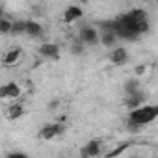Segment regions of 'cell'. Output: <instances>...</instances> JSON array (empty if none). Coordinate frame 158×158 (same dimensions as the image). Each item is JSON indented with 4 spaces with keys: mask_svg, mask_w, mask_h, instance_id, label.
Here are the masks:
<instances>
[{
    "mask_svg": "<svg viewBox=\"0 0 158 158\" xmlns=\"http://www.w3.org/2000/svg\"><path fill=\"white\" fill-rule=\"evenodd\" d=\"M156 117H158V106H152V104H145L143 102L141 106L130 110L128 123L130 125H136V127H145V125L152 123Z\"/></svg>",
    "mask_w": 158,
    "mask_h": 158,
    "instance_id": "obj_1",
    "label": "cell"
},
{
    "mask_svg": "<svg viewBox=\"0 0 158 158\" xmlns=\"http://www.w3.org/2000/svg\"><path fill=\"white\" fill-rule=\"evenodd\" d=\"M65 132V125L63 123H45L41 128H39V139L43 141H50L54 138H58L60 134Z\"/></svg>",
    "mask_w": 158,
    "mask_h": 158,
    "instance_id": "obj_2",
    "label": "cell"
},
{
    "mask_svg": "<svg viewBox=\"0 0 158 158\" xmlns=\"http://www.w3.org/2000/svg\"><path fill=\"white\" fill-rule=\"evenodd\" d=\"M37 54L41 58H47V60H58L60 54H61V48L58 43H50V41H45L37 47Z\"/></svg>",
    "mask_w": 158,
    "mask_h": 158,
    "instance_id": "obj_3",
    "label": "cell"
},
{
    "mask_svg": "<svg viewBox=\"0 0 158 158\" xmlns=\"http://www.w3.org/2000/svg\"><path fill=\"white\" fill-rule=\"evenodd\" d=\"M80 154L86 156V158H93V156L104 154V141L102 139H91V141H88L86 147H82Z\"/></svg>",
    "mask_w": 158,
    "mask_h": 158,
    "instance_id": "obj_4",
    "label": "cell"
},
{
    "mask_svg": "<svg viewBox=\"0 0 158 158\" xmlns=\"http://www.w3.org/2000/svg\"><path fill=\"white\" fill-rule=\"evenodd\" d=\"M78 39H80L86 47H91V45H97L99 43V30L95 26H84L78 34Z\"/></svg>",
    "mask_w": 158,
    "mask_h": 158,
    "instance_id": "obj_5",
    "label": "cell"
},
{
    "mask_svg": "<svg viewBox=\"0 0 158 158\" xmlns=\"http://www.w3.org/2000/svg\"><path fill=\"white\" fill-rule=\"evenodd\" d=\"M108 60L112 65H125L128 61V50L125 47H114L110 48V54H108Z\"/></svg>",
    "mask_w": 158,
    "mask_h": 158,
    "instance_id": "obj_6",
    "label": "cell"
},
{
    "mask_svg": "<svg viewBox=\"0 0 158 158\" xmlns=\"http://www.w3.org/2000/svg\"><path fill=\"white\" fill-rule=\"evenodd\" d=\"M84 17V10L80 8V6H67L65 8V11H63V21H65V24H73V23H76V21H80Z\"/></svg>",
    "mask_w": 158,
    "mask_h": 158,
    "instance_id": "obj_7",
    "label": "cell"
},
{
    "mask_svg": "<svg viewBox=\"0 0 158 158\" xmlns=\"http://www.w3.org/2000/svg\"><path fill=\"white\" fill-rule=\"evenodd\" d=\"M24 34L30 37H43L45 35V28L39 21L35 19H26V26H24Z\"/></svg>",
    "mask_w": 158,
    "mask_h": 158,
    "instance_id": "obj_8",
    "label": "cell"
},
{
    "mask_svg": "<svg viewBox=\"0 0 158 158\" xmlns=\"http://www.w3.org/2000/svg\"><path fill=\"white\" fill-rule=\"evenodd\" d=\"M21 60H23V50H21L19 47H13V48H10V50L4 54L2 63H4V67H15Z\"/></svg>",
    "mask_w": 158,
    "mask_h": 158,
    "instance_id": "obj_9",
    "label": "cell"
},
{
    "mask_svg": "<svg viewBox=\"0 0 158 158\" xmlns=\"http://www.w3.org/2000/svg\"><path fill=\"white\" fill-rule=\"evenodd\" d=\"M24 114H26L24 104H21V102H17V101H13V102L6 108V119H10V121H17V119H21Z\"/></svg>",
    "mask_w": 158,
    "mask_h": 158,
    "instance_id": "obj_10",
    "label": "cell"
},
{
    "mask_svg": "<svg viewBox=\"0 0 158 158\" xmlns=\"http://www.w3.org/2000/svg\"><path fill=\"white\" fill-rule=\"evenodd\" d=\"M117 41H119V37L114 30H102V34H99V43L106 48H114L117 45Z\"/></svg>",
    "mask_w": 158,
    "mask_h": 158,
    "instance_id": "obj_11",
    "label": "cell"
},
{
    "mask_svg": "<svg viewBox=\"0 0 158 158\" xmlns=\"http://www.w3.org/2000/svg\"><path fill=\"white\" fill-rule=\"evenodd\" d=\"M145 102V93L139 89V91H136V93H132V95H127V99H125V106L128 108V110H132V108H138V106H141Z\"/></svg>",
    "mask_w": 158,
    "mask_h": 158,
    "instance_id": "obj_12",
    "label": "cell"
},
{
    "mask_svg": "<svg viewBox=\"0 0 158 158\" xmlns=\"http://www.w3.org/2000/svg\"><path fill=\"white\" fill-rule=\"evenodd\" d=\"M23 89L17 82H6V101H19Z\"/></svg>",
    "mask_w": 158,
    "mask_h": 158,
    "instance_id": "obj_13",
    "label": "cell"
},
{
    "mask_svg": "<svg viewBox=\"0 0 158 158\" xmlns=\"http://www.w3.org/2000/svg\"><path fill=\"white\" fill-rule=\"evenodd\" d=\"M123 89H125V93H127V95H132V93L139 91V89H141L139 80H138V78H128V80L125 82V86H123Z\"/></svg>",
    "mask_w": 158,
    "mask_h": 158,
    "instance_id": "obj_14",
    "label": "cell"
},
{
    "mask_svg": "<svg viewBox=\"0 0 158 158\" xmlns=\"http://www.w3.org/2000/svg\"><path fill=\"white\" fill-rule=\"evenodd\" d=\"M84 50H86V45H84L80 39H74V41H73V45H71V54H74V56H82Z\"/></svg>",
    "mask_w": 158,
    "mask_h": 158,
    "instance_id": "obj_15",
    "label": "cell"
},
{
    "mask_svg": "<svg viewBox=\"0 0 158 158\" xmlns=\"http://www.w3.org/2000/svg\"><path fill=\"white\" fill-rule=\"evenodd\" d=\"M11 24H13L11 19L2 17L0 19V34H11Z\"/></svg>",
    "mask_w": 158,
    "mask_h": 158,
    "instance_id": "obj_16",
    "label": "cell"
},
{
    "mask_svg": "<svg viewBox=\"0 0 158 158\" xmlns=\"http://www.w3.org/2000/svg\"><path fill=\"white\" fill-rule=\"evenodd\" d=\"M24 26H26V21H13V24H11V34H13V35L24 34Z\"/></svg>",
    "mask_w": 158,
    "mask_h": 158,
    "instance_id": "obj_17",
    "label": "cell"
},
{
    "mask_svg": "<svg viewBox=\"0 0 158 158\" xmlns=\"http://www.w3.org/2000/svg\"><path fill=\"white\" fill-rule=\"evenodd\" d=\"M128 147H130V143H123V145H119L117 149H112V151L104 152V156H110V158H112V156H119V154H123Z\"/></svg>",
    "mask_w": 158,
    "mask_h": 158,
    "instance_id": "obj_18",
    "label": "cell"
},
{
    "mask_svg": "<svg viewBox=\"0 0 158 158\" xmlns=\"http://www.w3.org/2000/svg\"><path fill=\"white\" fill-rule=\"evenodd\" d=\"M134 73H136V76H141V74H145V73H147V65H145V63H139V65H136Z\"/></svg>",
    "mask_w": 158,
    "mask_h": 158,
    "instance_id": "obj_19",
    "label": "cell"
},
{
    "mask_svg": "<svg viewBox=\"0 0 158 158\" xmlns=\"http://www.w3.org/2000/svg\"><path fill=\"white\" fill-rule=\"evenodd\" d=\"M10 158H26V152H21V151H13V152H8Z\"/></svg>",
    "mask_w": 158,
    "mask_h": 158,
    "instance_id": "obj_20",
    "label": "cell"
},
{
    "mask_svg": "<svg viewBox=\"0 0 158 158\" xmlns=\"http://www.w3.org/2000/svg\"><path fill=\"white\" fill-rule=\"evenodd\" d=\"M58 106H60V101H58V99H54V101L48 102V110H56Z\"/></svg>",
    "mask_w": 158,
    "mask_h": 158,
    "instance_id": "obj_21",
    "label": "cell"
},
{
    "mask_svg": "<svg viewBox=\"0 0 158 158\" xmlns=\"http://www.w3.org/2000/svg\"><path fill=\"white\" fill-rule=\"evenodd\" d=\"M0 101H6V84L0 86Z\"/></svg>",
    "mask_w": 158,
    "mask_h": 158,
    "instance_id": "obj_22",
    "label": "cell"
},
{
    "mask_svg": "<svg viewBox=\"0 0 158 158\" xmlns=\"http://www.w3.org/2000/svg\"><path fill=\"white\" fill-rule=\"evenodd\" d=\"M2 17H4V8L0 6V19H2Z\"/></svg>",
    "mask_w": 158,
    "mask_h": 158,
    "instance_id": "obj_23",
    "label": "cell"
},
{
    "mask_svg": "<svg viewBox=\"0 0 158 158\" xmlns=\"http://www.w3.org/2000/svg\"><path fill=\"white\" fill-rule=\"evenodd\" d=\"M89 2V0H80V4H88Z\"/></svg>",
    "mask_w": 158,
    "mask_h": 158,
    "instance_id": "obj_24",
    "label": "cell"
},
{
    "mask_svg": "<svg viewBox=\"0 0 158 158\" xmlns=\"http://www.w3.org/2000/svg\"><path fill=\"white\" fill-rule=\"evenodd\" d=\"M143 2H149V0H143Z\"/></svg>",
    "mask_w": 158,
    "mask_h": 158,
    "instance_id": "obj_25",
    "label": "cell"
}]
</instances>
